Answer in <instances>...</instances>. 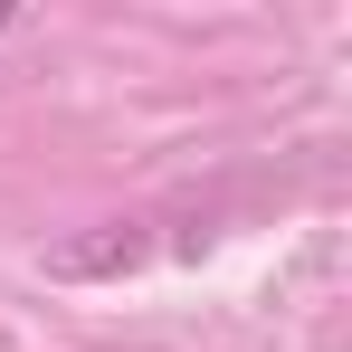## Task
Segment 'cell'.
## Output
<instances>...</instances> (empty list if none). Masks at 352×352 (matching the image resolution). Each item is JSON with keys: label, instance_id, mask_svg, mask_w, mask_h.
Segmentation results:
<instances>
[{"label": "cell", "instance_id": "obj_1", "mask_svg": "<svg viewBox=\"0 0 352 352\" xmlns=\"http://www.w3.org/2000/svg\"><path fill=\"white\" fill-rule=\"evenodd\" d=\"M0 29H10V10H0Z\"/></svg>", "mask_w": 352, "mask_h": 352}]
</instances>
